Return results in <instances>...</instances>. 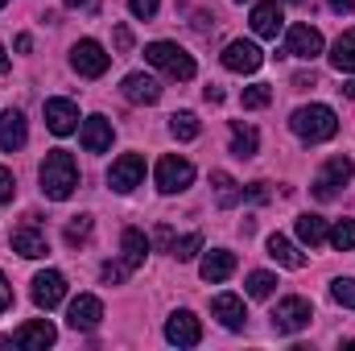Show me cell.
Instances as JSON below:
<instances>
[{
  "label": "cell",
  "instance_id": "cell-1",
  "mask_svg": "<svg viewBox=\"0 0 355 351\" xmlns=\"http://www.w3.org/2000/svg\"><path fill=\"white\" fill-rule=\"evenodd\" d=\"M37 178H42V194L54 198V203H62L79 186V166H75V157L67 149H50L46 162H42V170H37Z\"/></svg>",
  "mask_w": 355,
  "mask_h": 351
},
{
  "label": "cell",
  "instance_id": "cell-2",
  "mask_svg": "<svg viewBox=\"0 0 355 351\" xmlns=\"http://www.w3.org/2000/svg\"><path fill=\"white\" fill-rule=\"evenodd\" d=\"M289 128H293L297 141L322 145V141H331V137L339 132V116H335L327 103H306V108H297V112L289 116Z\"/></svg>",
  "mask_w": 355,
  "mask_h": 351
},
{
  "label": "cell",
  "instance_id": "cell-3",
  "mask_svg": "<svg viewBox=\"0 0 355 351\" xmlns=\"http://www.w3.org/2000/svg\"><path fill=\"white\" fill-rule=\"evenodd\" d=\"M145 62L157 67V71H166V75L178 79V83L194 79V58H190L178 42H153V46H145Z\"/></svg>",
  "mask_w": 355,
  "mask_h": 351
},
{
  "label": "cell",
  "instance_id": "cell-4",
  "mask_svg": "<svg viewBox=\"0 0 355 351\" xmlns=\"http://www.w3.org/2000/svg\"><path fill=\"white\" fill-rule=\"evenodd\" d=\"M352 174H355L352 157H343V153H339V157H331V162H327V166L314 174V186H310V194H314L318 203H331V198H335V194H339V190L352 182Z\"/></svg>",
  "mask_w": 355,
  "mask_h": 351
},
{
  "label": "cell",
  "instance_id": "cell-5",
  "mask_svg": "<svg viewBox=\"0 0 355 351\" xmlns=\"http://www.w3.org/2000/svg\"><path fill=\"white\" fill-rule=\"evenodd\" d=\"M310 314H314V306H310L306 298H281L268 318H272V331H277V335H293V331L310 327Z\"/></svg>",
  "mask_w": 355,
  "mask_h": 351
},
{
  "label": "cell",
  "instance_id": "cell-6",
  "mask_svg": "<svg viewBox=\"0 0 355 351\" xmlns=\"http://www.w3.org/2000/svg\"><path fill=\"white\" fill-rule=\"evenodd\" d=\"M71 67L83 75V79H99L107 67H112V54L99 46V42H91V37H83L75 50H71Z\"/></svg>",
  "mask_w": 355,
  "mask_h": 351
},
{
  "label": "cell",
  "instance_id": "cell-7",
  "mask_svg": "<svg viewBox=\"0 0 355 351\" xmlns=\"http://www.w3.org/2000/svg\"><path fill=\"white\" fill-rule=\"evenodd\" d=\"M141 178H145V157H141V153H124V157L112 162V170H107V186H112L116 194H128V190L141 186Z\"/></svg>",
  "mask_w": 355,
  "mask_h": 351
},
{
  "label": "cell",
  "instance_id": "cell-8",
  "mask_svg": "<svg viewBox=\"0 0 355 351\" xmlns=\"http://www.w3.org/2000/svg\"><path fill=\"white\" fill-rule=\"evenodd\" d=\"M190 182H194V166H190L186 157L166 153V157L157 162V190H162V194H178V190H186Z\"/></svg>",
  "mask_w": 355,
  "mask_h": 351
},
{
  "label": "cell",
  "instance_id": "cell-9",
  "mask_svg": "<svg viewBox=\"0 0 355 351\" xmlns=\"http://www.w3.org/2000/svg\"><path fill=\"white\" fill-rule=\"evenodd\" d=\"M285 54L289 58H302V62H314L322 54V33L314 25H289L285 33Z\"/></svg>",
  "mask_w": 355,
  "mask_h": 351
},
{
  "label": "cell",
  "instance_id": "cell-10",
  "mask_svg": "<svg viewBox=\"0 0 355 351\" xmlns=\"http://www.w3.org/2000/svg\"><path fill=\"white\" fill-rule=\"evenodd\" d=\"M29 293H33V306H37V310H54V306L67 298V277H62L58 268H46V273L33 277V289H29Z\"/></svg>",
  "mask_w": 355,
  "mask_h": 351
},
{
  "label": "cell",
  "instance_id": "cell-11",
  "mask_svg": "<svg viewBox=\"0 0 355 351\" xmlns=\"http://www.w3.org/2000/svg\"><path fill=\"white\" fill-rule=\"evenodd\" d=\"M261 62H265V54H261V46L257 42H227V50H223V67L227 71H236V75H252V71H261Z\"/></svg>",
  "mask_w": 355,
  "mask_h": 351
},
{
  "label": "cell",
  "instance_id": "cell-12",
  "mask_svg": "<svg viewBox=\"0 0 355 351\" xmlns=\"http://www.w3.org/2000/svg\"><path fill=\"white\" fill-rule=\"evenodd\" d=\"M166 339L174 348H198L202 343V323L190 314V310H174L170 323H166Z\"/></svg>",
  "mask_w": 355,
  "mask_h": 351
},
{
  "label": "cell",
  "instance_id": "cell-13",
  "mask_svg": "<svg viewBox=\"0 0 355 351\" xmlns=\"http://www.w3.org/2000/svg\"><path fill=\"white\" fill-rule=\"evenodd\" d=\"M99 318H103V302H99L95 293H79V298L71 302V310H67L71 331H95Z\"/></svg>",
  "mask_w": 355,
  "mask_h": 351
},
{
  "label": "cell",
  "instance_id": "cell-14",
  "mask_svg": "<svg viewBox=\"0 0 355 351\" xmlns=\"http://www.w3.org/2000/svg\"><path fill=\"white\" fill-rule=\"evenodd\" d=\"M46 128L54 137H71L79 128V108L71 99H46Z\"/></svg>",
  "mask_w": 355,
  "mask_h": 351
},
{
  "label": "cell",
  "instance_id": "cell-15",
  "mask_svg": "<svg viewBox=\"0 0 355 351\" xmlns=\"http://www.w3.org/2000/svg\"><path fill=\"white\" fill-rule=\"evenodd\" d=\"M281 25H285V17H281V4H277V0H257V4H252V33H257V37L277 42Z\"/></svg>",
  "mask_w": 355,
  "mask_h": 351
},
{
  "label": "cell",
  "instance_id": "cell-16",
  "mask_svg": "<svg viewBox=\"0 0 355 351\" xmlns=\"http://www.w3.org/2000/svg\"><path fill=\"white\" fill-rule=\"evenodd\" d=\"M120 95H124L128 103H157V99H162V87H157V79H153V75L132 71V75H124Z\"/></svg>",
  "mask_w": 355,
  "mask_h": 351
},
{
  "label": "cell",
  "instance_id": "cell-17",
  "mask_svg": "<svg viewBox=\"0 0 355 351\" xmlns=\"http://www.w3.org/2000/svg\"><path fill=\"white\" fill-rule=\"evenodd\" d=\"M12 252H21V257L37 261V257H46V252H50V240H46V232H42L37 223H21V228L12 232Z\"/></svg>",
  "mask_w": 355,
  "mask_h": 351
},
{
  "label": "cell",
  "instance_id": "cell-18",
  "mask_svg": "<svg viewBox=\"0 0 355 351\" xmlns=\"http://www.w3.org/2000/svg\"><path fill=\"white\" fill-rule=\"evenodd\" d=\"M25 141H29V124H25V116H21L17 108L0 112V149H4V153H17Z\"/></svg>",
  "mask_w": 355,
  "mask_h": 351
},
{
  "label": "cell",
  "instance_id": "cell-19",
  "mask_svg": "<svg viewBox=\"0 0 355 351\" xmlns=\"http://www.w3.org/2000/svg\"><path fill=\"white\" fill-rule=\"evenodd\" d=\"M79 141L87 153H107L112 149V120L107 116H87L79 128Z\"/></svg>",
  "mask_w": 355,
  "mask_h": 351
},
{
  "label": "cell",
  "instance_id": "cell-20",
  "mask_svg": "<svg viewBox=\"0 0 355 351\" xmlns=\"http://www.w3.org/2000/svg\"><path fill=\"white\" fill-rule=\"evenodd\" d=\"M211 314H215L227 331H240L244 318H248V314H244V298H236V293H215V298H211Z\"/></svg>",
  "mask_w": 355,
  "mask_h": 351
},
{
  "label": "cell",
  "instance_id": "cell-21",
  "mask_svg": "<svg viewBox=\"0 0 355 351\" xmlns=\"http://www.w3.org/2000/svg\"><path fill=\"white\" fill-rule=\"evenodd\" d=\"M198 273H202V281H211V285L227 281V277L236 273V252H227V248L207 252V257H202V264H198Z\"/></svg>",
  "mask_w": 355,
  "mask_h": 351
},
{
  "label": "cell",
  "instance_id": "cell-22",
  "mask_svg": "<svg viewBox=\"0 0 355 351\" xmlns=\"http://www.w3.org/2000/svg\"><path fill=\"white\" fill-rule=\"evenodd\" d=\"M54 339H58V331H54V323H46V318H33V323H25V327L12 335L17 348H50Z\"/></svg>",
  "mask_w": 355,
  "mask_h": 351
},
{
  "label": "cell",
  "instance_id": "cell-23",
  "mask_svg": "<svg viewBox=\"0 0 355 351\" xmlns=\"http://www.w3.org/2000/svg\"><path fill=\"white\" fill-rule=\"evenodd\" d=\"M120 248H124V257H120V261L128 264V268H141V264H145V257H149V236H145L141 228H124Z\"/></svg>",
  "mask_w": 355,
  "mask_h": 351
},
{
  "label": "cell",
  "instance_id": "cell-24",
  "mask_svg": "<svg viewBox=\"0 0 355 351\" xmlns=\"http://www.w3.org/2000/svg\"><path fill=\"white\" fill-rule=\"evenodd\" d=\"M265 248H268V257H272L277 264H285V268H306V257H302V252L281 236V232H272V236H268Z\"/></svg>",
  "mask_w": 355,
  "mask_h": 351
},
{
  "label": "cell",
  "instance_id": "cell-25",
  "mask_svg": "<svg viewBox=\"0 0 355 351\" xmlns=\"http://www.w3.org/2000/svg\"><path fill=\"white\" fill-rule=\"evenodd\" d=\"M331 67L339 75H355V29H347L335 46H331Z\"/></svg>",
  "mask_w": 355,
  "mask_h": 351
},
{
  "label": "cell",
  "instance_id": "cell-26",
  "mask_svg": "<svg viewBox=\"0 0 355 351\" xmlns=\"http://www.w3.org/2000/svg\"><path fill=\"white\" fill-rule=\"evenodd\" d=\"M257 149H261V137H257V128H248V124H232V153L236 157H257Z\"/></svg>",
  "mask_w": 355,
  "mask_h": 351
},
{
  "label": "cell",
  "instance_id": "cell-27",
  "mask_svg": "<svg viewBox=\"0 0 355 351\" xmlns=\"http://www.w3.org/2000/svg\"><path fill=\"white\" fill-rule=\"evenodd\" d=\"M297 240L310 244V248H318L327 240V219L322 215H297Z\"/></svg>",
  "mask_w": 355,
  "mask_h": 351
},
{
  "label": "cell",
  "instance_id": "cell-28",
  "mask_svg": "<svg viewBox=\"0 0 355 351\" xmlns=\"http://www.w3.org/2000/svg\"><path fill=\"white\" fill-rule=\"evenodd\" d=\"M211 182H215V198H219V207H236V203L244 198V190L236 186V178H232V174L215 170V174H211Z\"/></svg>",
  "mask_w": 355,
  "mask_h": 351
},
{
  "label": "cell",
  "instance_id": "cell-29",
  "mask_svg": "<svg viewBox=\"0 0 355 351\" xmlns=\"http://www.w3.org/2000/svg\"><path fill=\"white\" fill-rule=\"evenodd\" d=\"M170 132H174L178 141H194V137L202 132V124H198L194 112H174V116H170Z\"/></svg>",
  "mask_w": 355,
  "mask_h": 351
},
{
  "label": "cell",
  "instance_id": "cell-30",
  "mask_svg": "<svg viewBox=\"0 0 355 351\" xmlns=\"http://www.w3.org/2000/svg\"><path fill=\"white\" fill-rule=\"evenodd\" d=\"M327 240H331L339 252H352L355 248V219H339V223L327 232Z\"/></svg>",
  "mask_w": 355,
  "mask_h": 351
},
{
  "label": "cell",
  "instance_id": "cell-31",
  "mask_svg": "<svg viewBox=\"0 0 355 351\" xmlns=\"http://www.w3.org/2000/svg\"><path fill=\"white\" fill-rule=\"evenodd\" d=\"M62 236H67V244H71V248L87 244V240H91V215H75V219L67 223V232H62Z\"/></svg>",
  "mask_w": 355,
  "mask_h": 351
},
{
  "label": "cell",
  "instance_id": "cell-32",
  "mask_svg": "<svg viewBox=\"0 0 355 351\" xmlns=\"http://www.w3.org/2000/svg\"><path fill=\"white\" fill-rule=\"evenodd\" d=\"M272 289H277V277L272 273H265V268L248 273V298H272Z\"/></svg>",
  "mask_w": 355,
  "mask_h": 351
},
{
  "label": "cell",
  "instance_id": "cell-33",
  "mask_svg": "<svg viewBox=\"0 0 355 351\" xmlns=\"http://www.w3.org/2000/svg\"><path fill=\"white\" fill-rule=\"evenodd\" d=\"M331 298H335L339 306L355 310V277H335V281H331Z\"/></svg>",
  "mask_w": 355,
  "mask_h": 351
},
{
  "label": "cell",
  "instance_id": "cell-34",
  "mask_svg": "<svg viewBox=\"0 0 355 351\" xmlns=\"http://www.w3.org/2000/svg\"><path fill=\"white\" fill-rule=\"evenodd\" d=\"M202 248V236L198 232H190V236H182V240H174L170 244V257H178V261H194V252Z\"/></svg>",
  "mask_w": 355,
  "mask_h": 351
},
{
  "label": "cell",
  "instance_id": "cell-35",
  "mask_svg": "<svg viewBox=\"0 0 355 351\" xmlns=\"http://www.w3.org/2000/svg\"><path fill=\"white\" fill-rule=\"evenodd\" d=\"M268 99H272V87L268 83H252V87H244V95H240L244 108H268Z\"/></svg>",
  "mask_w": 355,
  "mask_h": 351
},
{
  "label": "cell",
  "instance_id": "cell-36",
  "mask_svg": "<svg viewBox=\"0 0 355 351\" xmlns=\"http://www.w3.org/2000/svg\"><path fill=\"white\" fill-rule=\"evenodd\" d=\"M99 273H103V281H107V285H116V281H124V277H128L132 268H128L124 261H107L103 268H99Z\"/></svg>",
  "mask_w": 355,
  "mask_h": 351
},
{
  "label": "cell",
  "instance_id": "cell-37",
  "mask_svg": "<svg viewBox=\"0 0 355 351\" xmlns=\"http://www.w3.org/2000/svg\"><path fill=\"white\" fill-rule=\"evenodd\" d=\"M12 194H17V178L8 166H0V203H12Z\"/></svg>",
  "mask_w": 355,
  "mask_h": 351
},
{
  "label": "cell",
  "instance_id": "cell-38",
  "mask_svg": "<svg viewBox=\"0 0 355 351\" xmlns=\"http://www.w3.org/2000/svg\"><path fill=\"white\" fill-rule=\"evenodd\" d=\"M157 4H162V0H128V8H132V17H141V21H149V17H157Z\"/></svg>",
  "mask_w": 355,
  "mask_h": 351
},
{
  "label": "cell",
  "instance_id": "cell-39",
  "mask_svg": "<svg viewBox=\"0 0 355 351\" xmlns=\"http://www.w3.org/2000/svg\"><path fill=\"white\" fill-rule=\"evenodd\" d=\"M116 50H120V54L132 50V33H128V25H116Z\"/></svg>",
  "mask_w": 355,
  "mask_h": 351
},
{
  "label": "cell",
  "instance_id": "cell-40",
  "mask_svg": "<svg viewBox=\"0 0 355 351\" xmlns=\"http://www.w3.org/2000/svg\"><path fill=\"white\" fill-rule=\"evenodd\" d=\"M8 306H12V285H8V277L0 273V314H4Z\"/></svg>",
  "mask_w": 355,
  "mask_h": 351
},
{
  "label": "cell",
  "instance_id": "cell-41",
  "mask_svg": "<svg viewBox=\"0 0 355 351\" xmlns=\"http://www.w3.org/2000/svg\"><path fill=\"white\" fill-rule=\"evenodd\" d=\"M248 198L252 203H268V182H252L248 186Z\"/></svg>",
  "mask_w": 355,
  "mask_h": 351
},
{
  "label": "cell",
  "instance_id": "cell-42",
  "mask_svg": "<svg viewBox=\"0 0 355 351\" xmlns=\"http://www.w3.org/2000/svg\"><path fill=\"white\" fill-rule=\"evenodd\" d=\"M67 8H83V12H95L99 0H67Z\"/></svg>",
  "mask_w": 355,
  "mask_h": 351
},
{
  "label": "cell",
  "instance_id": "cell-43",
  "mask_svg": "<svg viewBox=\"0 0 355 351\" xmlns=\"http://www.w3.org/2000/svg\"><path fill=\"white\" fill-rule=\"evenodd\" d=\"M293 87H314V71H302V75H293Z\"/></svg>",
  "mask_w": 355,
  "mask_h": 351
},
{
  "label": "cell",
  "instance_id": "cell-44",
  "mask_svg": "<svg viewBox=\"0 0 355 351\" xmlns=\"http://www.w3.org/2000/svg\"><path fill=\"white\" fill-rule=\"evenodd\" d=\"M335 12H355V0H327Z\"/></svg>",
  "mask_w": 355,
  "mask_h": 351
},
{
  "label": "cell",
  "instance_id": "cell-45",
  "mask_svg": "<svg viewBox=\"0 0 355 351\" xmlns=\"http://www.w3.org/2000/svg\"><path fill=\"white\" fill-rule=\"evenodd\" d=\"M207 103H223V87L211 83V87H207Z\"/></svg>",
  "mask_w": 355,
  "mask_h": 351
},
{
  "label": "cell",
  "instance_id": "cell-46",
  "mask_svg": "<svg viewBox=\"0 0 355 351\" xmlns=\"http://www.w3.org/2000/svg\"><path fill=\"white\" fill-rule=\"evenodd\" d=\"M17 50H21V54H29V50H33V37H29V33H21V37H17Z\"/></svg>",
  "mask_w": 355,
  "mask_h": 351
},
{
  "label": "cell",
  "instance_id": "cell-47",
  "mask_svg": "<svg viewBox=\"0 0 355 351\" xmlns=\"http://www.w3.org/2000/svg\"><path fill=\"white\" fill-rule=\"evenodd\" d=\"M8 71V54H4V46H0V75Z\"/></svg>",
  "mask_w": 355,
  "mask_h": 351
},
{
  "label": "cell",
  "instance_id": "cell-48",
  "mask_svg": "<svg viewBox=\"0 0 355 351\" xmlns=\"http://www.w3.org/2000/svg\"><path fill=\"white\" fill-rule=\"evenodd\" d=\"M343 95H347V99H355V83H343Z\"/></svg>",
  "mask_w": 355,
  "mask_h": 351
},
{
  "label": "cell",
  "instance_id": "cell-49",
  "mask_svg": "<svg viewBox=\"0 0 355 351\" xmlns=\"http://www.w3.org/2000/svg\"><path fill=\"white\" fill-rule=\"evenodd\" d=\"M285 4H306V0H285Z\"/></svg>",
  "mask_w": 355,
  "mask_h": 351
},
{
  "label": "cell",
  "instance_id": "cell-50",
  "mask_svg": "<svg viewBox=\"0 0 355 351\" xmlns=\"http://www.w3.org/2000/svg\"><path fill=\"white\" fill-rule=\"evenodd\" d=\"M4 4H8V0H0V8H4Z\"/></svg>",
  "mask_w": 355,
  "mask_h": 351
},
{
  "label": "cell",
  "instance_id": "cell-51",
  "mask_svg": "<svg viewBox=\"0 0 355 351\" xmlns=\"http://www.w3.org/2000/svg\"><path fill=\"white\" fill-rule=\"evenodd\" d=\"M240 4H244V0H240Z\"/></svg>",
  "mask_w": 355,
  "mask_h": 351
}]
</instances>
